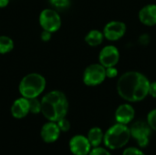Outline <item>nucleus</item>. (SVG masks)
I'll return each instance as SVG.
<instances>
[{"mask_svg":"<svg viewBox=\"0 0 156 155\" xmlns=\"http://www.w3.org/2000/svg\"><path fill=\"white\" fill-rule=\"evenodd\" d=\"M150 80L138 71L123 73L118 79L116 89L121 98L130 102L144 100L149 95Z\"/></svg>","mask_w":156,"mask_h":155,"instance_id":"obj_1","label":"nucleus"},{"mask_svg":"<svg viewBox=\"0 0 156 155\" xmlns=\"http://www.w3.org/2000/svg\"><path fill=\"white\" fill-rule=\"evenodd\" d=\"M68 111V99L59 90H52L41 99V113L49 122H57L65 118Z\"/></svg>","mask_w":156,"mask_h":155,"instance_id":"obj_2","label":"nucleus"},{"mask_svg":"<svg viewBox=\"0 0 156 155\" xmlns=\"http://www.w3.org/2000/svg\"><path fill=\"white\" fill-rule=\"evenodd\" d=\"M46 88L45 78L38 73H29L20 81L18 90L22 97L27 99L37 98Z\"/></svg>","mask_w":156,"mask_h":155,"instance_id":"obj_3","label":"nucleus"},{"mask_svg":"<svg viewBox=\"0 0 156 155\" xmlns=\"http://www.w3.org/2000/svg\"><path fill=\"white\" fill-rule=\"evenodd\" d=\"M131 137L130 129L122 123H117L112 126L104 135L105 145L112 150H116L123 147L129 142Z\"/></svg>","mask_w":156,"mask_h":155,"instance_id":"obj_4","label":"nucleus"},{"mask_svg":"<svg viewBox=\"0 0 156 155\" xmlns=\"http://www.w3.org/2000/svg\"><path fill=\"white\" fill-rule=\"evenodd\" d=\"M106 78V69L100 63L88 66L83 72V82L90 87L101 84Z\"/></svg>","mask_w":156,"mask_h":155,"instance_id":"obj_5","label":"nucleus"},{"mask_svg":"<svg viewBox=\"0 0 156 155\" xmlns=\"http://www.w3.org/2000/svg\"><path fill=\"white\" fill-rule=\"evenodd\" d=\"M39 25L43 30L54 33L61 26V18L58 13L51 8L44 9L39 15Z\"/></svg>","mask_w":156,"mask_h":155,"instance_id":"obj_6","label":"nucleus"},{"mask_svg":"<svg viewBox=\"0 0 156 155\" xmlns=\"http://www.w3.org/2000/svg\"><path fill=\"white\" fill-rule=\"evenodd\" d=\"M131 136L133 137L139 146L145 147L149 143V137L151 134V127L148 122H136L130 128Z\"/></svg>","mask_w":156,"mask_h":155,"instance_id":"obj_7","label":"nucleus"},{"mask_svg":"<svg viewBox=\"0 0 156 155\" xmlns=\"http://www.w3.org/2000/svg\"><path fill=\"white\" fill-rule=\"evenodd\" d=\"M126 33V25L118 20H112L107 23L103 28L104 37L110 41L121 39Z\"/></svg>","mask_w":156,"mask_h":155,"instance_id":"obj_8","label":"nucleus"},{"mask_svg":"<svg viewBox=\"0 0 156 155\" xmlns=\"http://www.w3.org/2000/svg\"><path fill=\"white\" fill-rule=\"evenodd\" d=\"M120 60L119 49L112 45L105 46L99 54V61L104 68L115 67Z\"/></svg>","mask_w":156,"mask_h":155,"instance_id":"obj_9","label":"nucleus"},{"mask_svg":"<svg viewBox=\"0 0 156 155\" xmlns=\"http://www.w3.org/2000/svg\"><path fill=\"white\" fill-rule=\"evenodd\" d=\"M90 143L83 135H75L69 141V150L74 155H87L90 152Z\"/></svg>","mask_w":156,"mask_h":155,"instance_id":"obj_10","label":"nucleus"},{"mask_svg":"<svg viewBox=\"0 0 156 155\" xmlns=\"http://www.w3.org/2000/svg\"><path fill=\"white\" fill-rule=\"evenodd\" d=\"M60 132L61 131L57 122L48 121V122L45 123L42 126L40 131V136L45 143H52L58 139Z\"/></svg>","mask_w":156,"mask_h":155,"instance_id":"obj_11","label":"nucleus"},{"mask_svg":"<svg viewBox=\"0 0 156 155\" xmlns=\"http://www.w3.org/2000/svg\"><path fill=\"white\" fill-rule=\"evenodd\" d=\"M11 115L16 119H23L25 118L29 112V100L27 98L21 97L16 99L10 109Z\"/></svg>","mask_w":156,"mask_h":155,"instance_id":"obj_12","label":"nucleus"},{"mask_svg":"<svg viewBox=\"0 0 156 155\" xmlns=\"http://www.w3.org/2000/svg\"><path fill=\"white\" fill-rule=\"evenodd\" d=\"M139 20L142 24L153 26L156 25V5L150 4L144 5L138 14Z\"/></svg>","mask_w":156,"mask_h":155,"instance_id":"obj_13","label":"nucleus"},{"mask_svg":"<svg viewBox=\"0 0 156 155\" xmlns=\"http://www.w3.org/2000/svg\"><path fill=\"white\" fill-rule=\"evenodd\" d=\"M135 115V111L133 107L130 104H122L120 105L115 111V119L118 123L128 124L130 123Z\"/></svg>","mask_w":156,"mask_h":155,"instance_id":"obj_14","label":"nucleus"},{"mask_svg":"<svg viewBox=\"0 0 156 155\" xmlns=\"http://www.w3.org/2000/svg\"><path fill=\"white\" fill-rule=\"evenodd\" d=\"M104 39L103 32H101L97 29L90 30L86 36H85V42L90 46V47H98L100 46Z\"/></svg>","mask_w":156,"mask_h":155,"instance_id":"obj_15","label":"nucleus"},{"mask_svg":"<svg viewBox=\"0 0 156 155\" xmlns=\"http://www.w3.org/2000/svg\"><path fill=\"white\" fill-rule=\"evenodd\" d=\"M87 138H88L91 146L98 147L101 143L102 140L104 139V135H103L101 129H100L98 127H94V128L90 130Z\"/></svg>","mask_w":156,"mask_h":155,"instance_id":"obj_16","label":"nucleus"},{"mask_svg":"<svg viewBox=\"0 0 156 155\" xmlns=\"http://www.w3.org/2000/svg\"><path fill=\"white\" fill-rule=\"evenodd\" d=\"M14 48V41L7 36H0V54H7Z\"/></svg>","mask_w":156,"mask_h":155,"instance_id":"obj_17","label":"nucleus"},{"mask_svg":"<svg viewBox=\"0 0 156 155\" xmlns=\"http://www.w3.org/2000/svg\"><path fill=\"white\" fill-rule=\"evenodd\" d=\"M29 100V110L33 114L41 113V100H38L37 98L28 99Z\"/></svg>","mask_w":156,"mask_h":155,"instance_id":"obj_18","label":"nucleus"},{"mask_svg":"<svg viewBox=\"0 0 156 155\" xmlns=\"http://www.w3.org/2000/svg\"><path fill=\"white\" fill-rule=\"evenodd\" d=\"M49 2L52 5V6L58 9L67 8L69 6L70 4V0H49Z\"/></svg>","mask_w":156,"mask_h":155,"instance_id":"obj_19","label":"nucleus"},{"mask_svg":"<svg viewBox=\"0 0 156 155\" xmlns=\"http://www.w3.org/2000/svg\"><path fill=\"white\" fill-rule=\"evenodd\" d=\"M147 122L150 125L151 129L156 131V109L149 112L147 116Z\"/></svg>","mask_w":156,"mask_h":155,"instance_id":"obj_20","label":"nucleus"},{"mask_svg":"<svg viewBox=\"0 0 156 155\" xmlns=\"http://www.w3.org/2000/svg\"><path fill=\"white\" fill-rule=\"evenodd\" d=\"M57 123H58V127H59V129H60L61 132H68L70 129V123L66 119V117L60 119L59 121H58Z\"/></svg>","mask_w":156,"mask_h":155,"instance_id":"obj_21","label":"nucleus"},{"mask_svg":"<svg viewBox=\"0 0 156 155\" xmlns=\"http://www.w3.org/2000/svg\"><path fill=\"white\" fill-rule=\"evenodd\" d=\"M122 155H144V153L137 148L130 147V148H127L126 150H124Z\"/></svg>","mask_w":156,"mask_h":155,"instance_id":"obj_22","label":"nucleus"},{"mask_svg":"<svg viewBox=\"0 0 156 155\" xmlns=\"http://www.w3.org/2000/svg\"><path fill=\"white\" fill-rule=\"evenodd\" d=\"M90 155H112L108 151H106L103 148H100V147H95L93 150H91L90 152Z\"/></svg>","mask_w":156,"mask_h":155,"instance_id":"obj_23","label":"nucleus"},{"mask_svg":"<svg viewBox=\"0 0 156 155\" xmlns=\"http://www.w3.org/2000/svg\"><path fill=\"white\" fill-rule=\"evenodd\" d=\"M106 69V77L112 79L118 76V69L115 67H110V68H105Z\"/></svg>","mask_w":156,"mask_h":155,"instance_id":"obj_24","label":"nucleus"},{"mask_svg":"<svg viewBox=\"0 0 156 155\" xmlns=\"http://www.w3.org/2000/svg\"><path fill=\"white\" fill-rule=\"evenodd\" d=\"M149 95H151L153 98H156V81L150 82V86H149Z\"/></svg>","mask_w":156,"mask_h":155,"instance_id":"obj_25","label":"nucleus"},{"mask_svg":"<svg viewBox=\"0 0 156 155\" xmlns=\"http://www.w3.org/2000/svg\"><path fill=\"white\" fill-rule=\"evenodd\" d=\"M51 32H49V31H47V30H43L42 31V33H41V39L43 40V41H48V40H50V38H51Z\"/></svg>","mask_w":156,"mask_h":155,"instance_id":"obj_26","label":"nucleus"},{"mask_svg":"<svg viewBox=\"0 0 156 155\" xmlns=\"http://www.w3.org/2000/svg\"><path fill=\"white\" fill-rule=\"evenodd\" d=\"M9 3V0H0V8L5 7Z\"/></svg>","mask_w":156,"mask_h":155,"instance_id":"obj_27","label":"nucleus"}]
</instances>
